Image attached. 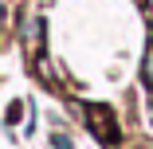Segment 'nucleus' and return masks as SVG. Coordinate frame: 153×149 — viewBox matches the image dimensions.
Listing matches in <instances>:
<instances>
[{"mask_svg":"<svg viewBox=\"0 0 153 149\" xmlns=\"http://www.w3.org/2000/svg\"><path fill=\"white\" fill-rule=\"evenodd\" d=\"M141 79H145V82L153 86V47L145 51V67H141Z\"/></svg>","mask_w":153,"mask_h":149,"instance_id":"2","label":"nucleus"},{"mask_svg":"<svg viewBox=\"0 0 153 149\" xmlns=\"http://www.w3.org/2000/svg\"><path fill=\"white\" fill-rule=\"evenodd\" d=\"M86 126L94 130L102 141H114V137H118V126H114V114H110V106H90V114H86Z\"/></svg>","mask_w":153,"mask_h":149,"instance_id":"1","label":"nucleus"},{"mask_svg":"<svg viewBox=\"0 0 153 149\" xmlns=\"http://www.w3.org/2000/svg\"><path fill=\"white\" fill-rule=\"evenodd\" d=\"M51 141H55V149H71V137H67V133H55Z\"/></svg>","mask_w":153,"mask_h":149,"instance_id":"3","label":"nucleus"}]
</instances>
